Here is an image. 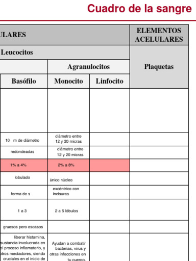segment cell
Masks as SVG:
<instances>
[{"instance_id": "6da1fadb", "label": "cell", "mask_w": 196, "mask_h": 261, "mask_svg": "<svg viewBox=\"0 0 196 261\" xmlns=\"http://www.w3.org/2000/svg\"><path fill=\"white\" fill-rule=\"evenodd\" d=\"M0 199H47V185H0Z\"/></svg>"}, {"instance_id": "7a4b0ae2", "label": "cell", "mask_w": 196, "mask_h": 261, "mask_svg": "<svg viewBox=\"0 0 196 261\" xmlns=\"http://www.w3.org/2000/svg\"><path fill=\"white\" fill-rule=\"evenodd\" d=\"M47 146V133H0V146Z\"/></svg>"}, {"instance_id": "3957f363", "label": "cell", "mask_w": 196, "mask_h": 261, "mask_svg": "<svg viewBox=\"0 0 196 261\" xmlns=\"http://www.w3.org/2000/svg\"><path fill=\"white\" fill-rule=\"evenodd\" d=\"M0 185H47V172H0Z\"/></svg>"}, {"instance_id": "277c9868", "label": "cell", "mask_w": 196, "mask_h": 261, "mask_svg": "<svg viewBox=\"0 0 196 261\" xmlns=\"http://www.w3.org/2000/svg\"><path fill=\"white\" fill-rule=\"evenodd\" d=\"M47 172V159H0V172Z\"/></svg>"}, {"instance_id": "5b68a950", "label": "cell", "mask_w": 196, "mask_h": 261, "mask_svg": "<svg viewBox=\"0 0 196 261\" xmlns=\"http://www.w3.org/2000/svg\"><path fill=\"white\" fill-rule=\"evenodd\" d=\"M0 159H47V146H0Z\"/></svg>"}, {"instance_id": "8992f818", "label": "cell", "mask_w": 196, "mask_h": 261, "mask_svg": "<svg viewBox=\"0 0 196 261\" xmlns=\"http://www.w3.org/2000/svg\"><path fill=\"white\" fill-rule=\"evenodd\" d=\"M47 185L89 186L88 172H48Z\"/></svg>"}, {"instance_id": "52a82bcc", "label": "cell", "mask_w": 196, "mask_h": 261, "mask_svg": "<svg viewBox=\"0 0 196 261\" xmlns=\"http://www.w3.org/2000/svg\"><path fill=\"white\" fill-rule=\"evenodd\" d=\"M48 172H89V159H47Z\"/></svg>"}, {"instance_id": "ba28073f", "label": "cell", "mask_w": 196, "mask_h": 261, "mask_svg": "<svg viewBox=\"0 0 196 261\" xmlns=\"http://www.w3.org/2000/svg\"><path fill=\"white\" fill-rule=\"evenodd\" d=\"M47 159H89V146H47Z\"/></svg>"}, {"instance_id": "9c48e42d", "label": "cell", "mask_w": 196, "mask_h": 261, "mask_svg": "<svg viewBox=\"0 0 196 261\" xmlns=\"http://www.w3.org/2000/svg\"><path fill=\"white\" fill-rule=\"evenodd\" d=\"M89 186H81L76 189L62 191L47 189V199H86L89 198Z\"/></svg>"}, {"instance_id": "30bf717a", "label": "cell", "mask_w": 196, "mask_h": 261, "mask_svg": "<svg viewBox=\"0 0 196 261\" xmlns=\"http://www.w3.org/2000/svg\"><path fill=\"white\" fill-rule=\"evenodd\" d=\"M89 146V137L85 138H55L47 135V146Z\"/></svg>"}, {"instance_id": "8fae6325", "label": "cell", "mask_w": 196, "mask_h": 261, "mask_svg": "<svg viewBox=\"0 0 196 261\" xmlns=\"http://www.w3.org/2000/svg\"><path fill=\"white\" fill-rule=\"evenodd\" d=\"M47 135L55 138H85L89 137V134L76 133H47Z\"/></svg>"}, {"instance_id": "7c38bea8", "label": "cell", "mask_w": 196, "mask_h": 261, "mask_svg": "<svg viewBox=\"0 0 196 261\" xmlns=\"http://www.w3.org/2000/svg\"><path fill=\"white\" fill-rule=\"evenodd\" d=\"M175 11H176V14H180L181 13V6H177L176 8H175Z\"/></svg>"}, {"instance_id": "4fadbf2b", "label": "cell", "mask_w": 196, "mask_h": 261, "mask_svg": "<svg viewBox=\"0 0 196 261\" xmlns=\"http://www.w3.org/2000/svg\"><path fill=\"white\" fill-rule=\"evenodd\" d=\"M108 10L109 12H113L114 11V4H112L111 6H109Z\"/></svg>"}, {"instance_id": "5bb4252c", "label": "cell", "mask_w": 196, "mask_h": 261, "mask_svg": "<svg viewBox=\"0 0 196 261\" xmlns=\"http://www.w3.org/2000/svg\"><path fill=\"white\" fill-rule=\"evenodd\" d=\"M135 5L133 4L132 6H130L129 8V11L130 12H134L135 11Z\"/></svg>"}, {"instance_id": "9a60e30c", "label": "cell", "mask_w": 196, "mask_h": 261, "mask_svg": "<svg viewBox=\"0 0 196 261\" xmlns=\"http://www.w3.org/2000/svg\"><path fill=\"white\" fill-rule=\"evenodd\" d=\"M119 11L120 12H124L125 11V8L124 6H120L119 7Z\"/></svg>"}, {"instance_id": "2e32d148", "label": "cell", "mask_w": 196, "mask_h": 261, "mask_svg": "<svg viewBox=\"0 0 196 261\" xmlns=\"http://www.w3.org/2000/svg\"><path fill=\"white\" fill-rule=\"evenodd\" d=\"M146 11L148 12H153V7L152 6H149L147 8Z\"/></svg>"}, {"instance_id": "e0dca14e", "label": "cell", "mask_w": 196, "mask_h": 261, "mask_svg": "<svg viewBox=\"0 0 196 261\" xmlns=\"http://www.w3.org/2000/svg\"><path fill=\"white\" fill-rule=\"evenodd\" d=\"M135 11L136 12H140V11H141V8H140V7L139 6H136L135 8Z\"/></svg>"}, {"instance_id": "ac0fdd59", "label": "cell", "mask_w": 196, "mask_h": 261, "mask_svg": "<svg viewBox=\"0 0 196 261\" xmlns=\"http://www.w3.org/2000/svg\"><path fill=\"white\" fill-rule=\"evenodd\" d=\"M168 8H168V9H169V10H168L169 12H171V9H172V10H173V12H175V8H174V7H173V6H169V7H168Z\"/></svg>"}, {"instance_id": "d6986e66", "label": "cell", "mask_w": 196, "mask_h": 261, "mask_svg": "<svg viewBox=\"0 0 196 261\" xmlns=\"http://www.w3.org/2000/svg\"><path fill=\"white\" fill-rule=\"evenodd\" d=\"M162 11L163 12H167L168 11V8L166 6H164L163 7V10H162Z\"/></svg>"}, {"instance_id": "ffe728a7", "label": "cell", "mask_w": 196, "mask_h": 261, "mask_svg": "<svg viewBox=\"0 0 196 261\" xmlns=\"http://www.w3.org/2000/svg\"><path fill=\"white\" fill-rule=\"evenodd\" d=\"M107 7L106 6H104L102 7V11L103 12H107Z\"/></svg>"}, {"instance_id": "44dd1931", "label": "cell", "mask_w": 196, "mask_h": 261, "mask_svg": "<svg viewBox=\"0 0 196 261\" xmlns=\"http://www.w3.org/2000/svg\"><path fill=\"white\" fill-rule=\"evenodd\" d=\"M162 11V7L160 6L157 7V12H161Z\"/></svg>"}, {"instance_id": "7402d4cb", "label": "cell", "mask_w": 196, "mask_h": 261, "mask_svg": "<svg viewBox=\"0 0 196 261\" xmlns=\"http://www.w3.org/2000/svg\"><path fill=\"white\" fill-rule=\"evenodd\" d=\"M191 11V7L190 6H188L186 7V11L188 12H190Z\"/></svg>"}, {"instance_id": "603a6c76", "label": "cell", "mask_w": 196, "mask_h": 261, "mask_svg": "<svg viewBox=\"0 0 196 261\" xmlns=\"http://www.w3.org/2000/svg\"><path fill=\"white\" fill-rule=\"evenodd\" d=\"M96 11L99 12V11L97 10L98 9L97 8V7H96ZM101 7H100V8L99 9L100 12L101 11Z\"/></svg>"}, {"instance_id": "cb8c5ba5", "label": "cell", "mask_w": 196, "mask_h": 261, "mask_svg": "<svg viewBox=\"0 0 196 261\" xmlns=\"http://www.w3.org/2000/svg\"><path fill=\"white\" fill-rule=\"evenodd\" d=\"M118 8H119V7H118V6H115V8H114V9H115V12H117V9Z\"/></svg>"}, {"instance_id": "d4e9b609", "label": "cell", "mask_w": 196, "mask_h": 261, "mask_svg": "<svg viewBox=\"0 0 196 261\" xmlns=\"http://www.w3.org/2000/svg\"><path fill=\"white\" fill-rule=\"evenodd\" d=\"M173 32H177V29L176 28H174L173 30Z\"/></svg>"}, {"instance_id": "484cf974", "label": "cell", "mask_w": 196, "mask_h": 261, "mask_svg": "<svg viewBox=\"0 0 196 261\" xmlns=\"http://www.w3.org/2000/svg\"><path fill=\"white\" fill-rule=\"evenodd\" d=\"M146 10H147V8H146V4H145V12H146Z\"/></svg>"}, {"instance_id": "4316f807", "label": "cell", "mask_w": 196, "mask_h": 261, "mask_svg": "<svg viewBox=\"0 0 196 261\" xmlns=\"http://www.w3.org/2000/svg\"><path fill=\"white\" fill-rule=\"evenodd\" d=\"M185 7H182L183 8V10H182V12H184V8H185Z\"/></svg>"}]
</instances>
